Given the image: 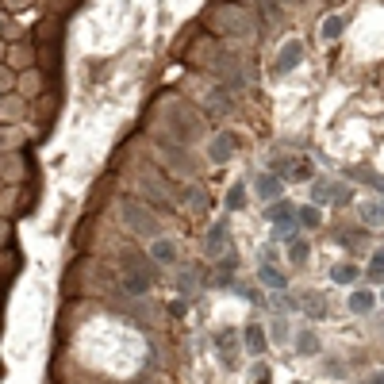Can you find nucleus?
I'll list each match as a JSON object with an SVG mask.
<instances>
[{"label":"nucleus","mask_w":384,"mask_h":384,"mask_svg":"<svg viewBox=\"0 0 384 384\" xmlns=\"http://www.w3.org/2000/svg\"><path fill=\"white\" fill-rule=\"evenodd\" d=\"M211 27L223 31V35H234V39L254 35V20H250V12H242V8H234V4H216L211 8Z\"/></svg>","instance_id":"obj_1"},{"label":"nucleus","mask_w":384,"mask_h":384,"mask_svg":"<svg viewBox=\"0 0 384 384\" xmlns=\"http://www.w3.org/2000/svg\"><path fill=\"white\" fill-rule=\"evenodd\" d=\"M35 54H39L35 43H31V39H20V43H12V46L4 51V65L15 73V77H20L23 69H35V62H39Z\"/></svg>","instance_id":"obj_2"},{"label":"nucleus","mask_w":384,"mask_h":384,"mask_svg":"<svg viewBox=\"0 0 384 384\" xmlns=\"http://www.w3.org/2000/svg\"><path fill=\"white\" fill-rule=\"evenodd\" d=\"M234 154H239V135H234V131H219V135H211V143H208V161L211 166H227Z\"/></svg>","instance_id":"obj_3"},{"label":"nucleus","mask_w":384,"mask_h":384,"mask_svg":"<svg viewBox=\"0 0 384 384\" xmlns=\"http://www.w3.org/2000/svg\"><path fill=\"white\" fill-rule=\"evenodd\" d=\"M227 250H231V227H227V219H216V223L208 227V234H204V254L223 258Z\"/></svg>","instance_id":"obj_4"},{"label":"nucleus","mask_w":384,"mask_h":384,"mask_svg":"<svg viewBox=\"0 0 384 384\" xmlns=\"http://www.w3.org/2000/svg\"><path fill=\"white\" fill-rule=\"evenodd\" d=\"M265 216H269V223L277 227V239H284V234H292V227H296V204L273 200V204L265 208Z\"/></svg>","instance_id":"obj_5"},{"label":"nucleus","mask_w":384,"mask_h":384,"mask_svg":"<svg viewBox=\"0 0 384 384\" xmlns=\"http://www.w3.org/2000/svg\"><path fill=\"white\" fill-rule=\"evenodd\" d=\"M304 62V43H300V39H289V43L281 46V54H277V62H273V77H284V73H292L296 69V65Z\"/></svg>","instance_id":"obj_6"},{"label":"nucleus","mask_w":384,"mask_h":384,"mask_svg":"<svg viewBox=\"0 0 384 384\" xmlns=\"http://www.w3.org/2000/svg\"><path fill=\"white\" fill-rule=\"evenodd\" d=\"M23 116H27V100H23L20 93L0 96V124L15 127V124H23Z\"/></svg>","instance_id":"obj_7"},{"label":"nucleus","mask_w":384,"mask_h":384,"mask_svg":"<svg viewBox=\"0 0 384 384\" xmlns=\"http://www.w3.org/2000/svg\"><path fill=\"white\" fill-rule=\"evenodd\" d=\"M124 219L135 227L138 234H154V239H158V219H154L150 211H143L138 204H127V208H124Z\"/></svg>","instance_id":"obj_8"},{"label":"nucleus","mask_w":384,"mask_h":384,"mask_svg":"<svg viewBox=\"0 0 384 384\" xmlns=\"http://www.w3.org/2000/svg\"><path fill=\"white\" fill-rule=\"evenodd\" d=\"M346 307L354 315H373V307H377V292L373 289H362V284H354L350 289V296H346Z\"/></svg>","instance_id":"obj_9"},{"label":"nucleus","mask_w":384,"mask_h":384,"mask_svg":"<svg viewBox=\"0 0 384 384\" xmlns=\"http://www.w3.org/2000/svg\"><path fill=\"white\" fill-rule=\"evenodd\" d=\"M254 192H258L265 204L284 200V181H281L277 173H258V177H254Z\"/></svg>","instance_id":"obj_10"},{"label":"nucleus","mask_w":384,"mask_h":384,"mask_svg":"<svg viewBox=\"0 0 384 384\" xmlns=\"http://www.w3.org/2000/svg\"><path fill=\"white\" fill-rule=\"evenodd\" d=\"M258 284H261V289H269V292H289V277H284L273 261H261V265H258Z\"/></svg>","instance_id":"obj_11"},{"label":"nucleus","mask_w":384,"mask_h":384,"mask_svg":"<svg viewBox=\"0 0 384 384\" xmlns=\"http://www.w3.org/2000/svg\"><path fill=\"white\" fill-rule=\"evenodd\" d=\"M216 350L223 354V365L227 369H234V357H239V331H231V326H223V331L216 334Z\"/></svg>","instance_id":"obj_12"},{"label":"nucleus","mask_w":384,"mask_h":384,"mask_svg":"<svg viewBox=\"0 0 384 384\" xmlns=\"http://www.w3.org/2000/svg\"><path fill=\"white\" fill-rule=\"evenodd\" d=\"M292 346H296L300 357H319V350H323L319 331H312V326H300V334L292 338Z\"/></svg>","instance_id":"obj_13"},{"label":"nucleus","mask_w":384,"mask_h":384,"mask_svg":"<svg viewBox=\"0 0 384 384\" xmlns=\"http://www.w3.org/2000/svg\"><path fill=\"white\" fill-rule=\"evenodd\" d=\"M242 346H246L254 357H261V354H265V350H269L265 326H261V323H246V326H242Z\"/></svg>","instance_id":"obj_14"},{"label":"nucleus","mask_w":384,"mask_h":384,"mask_svg":"<svg viewBox=\"0 0 384 384\" xmlns=\"http://www.w3.org/2000/svg\"><path fill=\"white\" fill-rule=\"evenodd\" d=\"M300 312H304L307 319H326V315H331V304H326L323 292H304V296H300Z\"/></svg>","instance_id":"obj_15"},{"label":"nucleus","mask_w":384,"mask_h":384,"mask_svg":"<svg viewBox=\"0 0 384 384\" xmlns=\"http://www.w3.org/2000/svg\"><path fill=\"white\" fill-rule=\"evenodd\" d=\"M150 258L158 261V265H177V242L166 239V234L150 239Z\"/></svg>","instance_id":"obj_16"},{"label":"nucleus","mask_w":384,"mask_h":384,"mask_svg":"<svg viewBox=\"0 0 384 384\" xmlns=\"http://www.w3.org/2000/svg\"><path fill=\"white\" fill-rule=\"evenodd\" d=\"M15 93H20L23 100H35V96L43 93V77H39V69H23L20 77H15Z\"/></svg>","instance_id":"obj_17"},{"label":"nucleus","mask_w":384,"mask_h":384,"mask_svg":"<svg viewBox=\"0 0 384 384\" xmlns=\"http://www.w3.org/2000/svg\"><path fill=\"white\" fill-rule=\"evenodd\" d=\"M326 204H331V208H350V204H354V189H350L346 181H331L326 185Z\"/></svg>","instance_id":"obj_18"},{"label":"nucleus","mask_w":384,"mask_h":384,"mask_svg":"<svg viewBox=\"0 0 384 384\" xmlns=\"http://www.w3.org/2000/svg\"><path fill=\"white\" fill-rule=\"evenodd\" d=\"M307 258H312V242H307L300 231H292L289 234V261H292V265H304Z\"/></svg>","instance_id":"obj_19"},{"label":"nucleus","mask_w":384,"mask_h":384,"mask_svg":"<svg viewBox=\"0 0 384 384\" xmlns=\"http://www.w3.org/2000/svg\"><path fill=\"white\" fill-rule=\"evenodd\" d=\"M0 181H8V185L23 181V158L20 154H4V158H0Z\"/></svg>","instance_id":"obj_20"},{"label":"nucleus","mask_w":384,"mask_h":384,"mask_svg":"<svg viewBox=\"0 0 384 384\" xmlns=\"http://www.w3.org/2000/svg\"><path fill=\"white\" fill-rule=\"evenodd\" d=\"M296 227H304V231H319V227H323V211L315 208V204H300V208H296Z\"/></svg>","instance_id":"obj_21"},{"label":"nucleus","mask_w":384,"mask_h":384,"mask_svg":"<svg viewBox=\"0 0 384 384\" xmlns=\"http://www.w3.org/2000/svg\"><path fill=\"white\" fill-rule=\"evenodd\" d=\"M331 281H334V284H346V289H354V284L362 281V269H357L354 261H342V265L331 269Z\"/></svg>","instance_id":"obj_22"},{"label":"nucleus","mask_w":384,"mask_h":384,"mask_svg":"<svg viewBox=\"0 0 384 384\" xmlns=\"http://www.w3.org/2000/svg\"><path fill=\"white\" fill-rule=\"evenodd\" d=\"M265 331H269L265 338L273 342V346H289V342H292V334H289V319H284V315H273Z\"/></svg>","instance_id":"obj_23"},{"label":"nucleus","mask_w":384,"mask_h":384,"mask_svg":"<svg viewBox=\"0 0 384 384\" xmlns=\"http://www.w3.org/2000/svg\"><path fill=\"white\" fill-rule=\"evenodd\" d=\"M362 223L365 227H384V200H362Z\"/></svg>","instance_id":"obj_24"},{"label":"nucleus","mask_w":384,"mask_h":384,"mask_svg":"<svg viewBox=\"0 0 384 384\" xmlns=\"http://www.w3.org/2000/svg\"><path fill=\"white\" fill-rule=\"evenodd\" d=\"M211 284H223V289H231V284H234V254H231V250H227L223 261L216 265V277H211Z\"/></svg>","instance_id":"obj_25"},{"label":"nucleus","mask_w":384,"mask_h":384,"mask_svg":"<svg viewBox=\"0 0 384 384\" xmlns=\"http://www.w3.org/2000/svg\"><path fill=\"white\" fill-rule=\"evenodd\" d=\"M246 185H242V181H234L231 185V189H227V196H223V208L227 211H242V208H246Z\"/></svg>","instance_id":"obj_26"},{"label":"nucleus","mask_w":384,"mask_h":384,"mask_svg":"<svg viewBox=\"0 0 384 384\" xmlns=\"http://www.w3.org/2000/svg\"><path fill=\"white\" fill-rule=\"evenodd\" d=\"M323 39H326V43H334V39H342V31H346V15H338V12H331V15H326V20H323Z\"/></svg>","instance_id":"obj_27"},{"label":"nucleus","mask_w":384,"mask_h":384,"mask_svg":"<svg viewBox=\"0 0 384 384\" xmlns=\"http://www.w3.org/2000/svg\"><path fill=\"white\" fill-rule=\"evenodd\" d=\"M289 177L292 181H315V166H312V158H296L289 166Z\"/></svg>","instance_id":"obj_28"},{"label":"nucleus","mask_w":384,"mask_h":384,"mask_svg":"<svg viewBox=\"0 0 384 384\" xmlns=\"http://www.w3.org/2000/svg\"><path fill=\"white\" fill-rule=\"evenodd\" d=\"M20 39H27V31H23V23H15V20H4V27H0V43H4V46H12V43H20Z\"/></svg>","instance_id":"obj_29"},{"label":"nucleus","mask_w":384,"mask_h":384,"mask_svg":"<svg viewBox=\"0 0 384 384\" xmlns=\"http://www.w3.org/2000/svg\"><path fill=\"white\" fill-rule=\"evenodd\" d=\"M196 284H200V269H196V265H189V269H181V273H177V289H181L185 296H189Z\"/></svg>","instance_id":"obj_30"},{"label":"nucleus","mask_w":384,"mask_h":384,"mask_svg":"<svg viewBox=\"0 0 384 384\" xmlns=\"http://www.w3.org/2000/svg\"><path fill=\"white\" fill-rule=\"evenodd\" d=\"M365 273H369V281H384V246H377L369 254V269Z\"/></svg>","instance_id":"obj_31"},{"label":"nucleus","mask_w":384,"mask_h":384,"mask_svg":"<svg viewBox=\"0 0 384 384\" xmlns=\"http://www.w3.org/2000/svg\"><path fill=\"white\" fill-rule=\"evenodd\" d=\"M342 246H350V250H369V234L357 227V231H346L342 234Z\"/></svg>","instance_id":"obj_32"},{"label":"nucleus","mask_w":384,"mask_h":384,"mask_svg":"<svg viewBox=\"0 0 384 384\" xmlns=\"http://www.w3.org/2000/svg\"><path fill=\"white\" fill-rule=\"evenodd\" d=\"M185 204H189L192 211H204L211 200H208V192H204V189H196V185H192V189H185Z\"/></svg>","instance_id":"obj_33"},{"label":"nucleus","mask_w":384,"mask_h":384,"mask_svg":"<svg viewBox=\"0 0 384 384\" xmlns=\"http://www.w3.org/2000/svg\"><path fill=\"white\" fill-rule=\"evenodd\" d=\"M15 93V73L8 69V65H0V96Z\"/></svg>","instance_id":"obj_34"},{"label":"nucleus","mask_w":384,"mask_h":384,"mask_svg":"<svg viewBox=\"0 0 384 384\" xmlns=\"http://www.w3.org/2000/svg\"><path fill=\"white\" fill-rule=\"evenodd\" d=\"M15 211V189H8V192H0V216H12Z\"/></svg>","instance_id":"obj_35"},{"label":"nucleus","mask_w":384,"mask_h":384,"mask_svg":"<svg viewBox=\"0 0 384 384\" xmlns=\"http://www.w3.org/2000/svg\"><path fill=\"white\" fill-rule=\"evenodd\" d=\"M326 185H331V181H315V185H312V200H315V208H319V204H326Z\"/></svg>","instance_id":"obj_36"},{"label":"nucleus","mask_w":384,"mask_h":384,"mask_svg":"<svg viewBox=\"0 0 384 384\" xmlns=\"http://www.w3.org/2000/svg\"><path fill=\"white\" fill-rule=\"evenodd\" d=\"M323 373H326V377H334V380H342V377H346V369H342L338 362H326V365H323Z\"/></svg>","instance_id":"obj_37"},{"label":"nucleus","mask_w":384,"mask_h":384,"mask_svg":"<svg viewBox=\"0 0 384 384\" xmlns=\"http://www.w3.org/2000/svg\"><path fill=\"white\" fill-rule=\"evenodd\" d=\"M0 4H4V8H12V12H23V8H31L35 0H0Z\"/></svg>","instance_id":"obj_38"},{"label":"nucleus","mask_w":384,"mask_h":384,"mask_svg":"<svg viewBox=\"0 0 384 384\" xmlns=\"http://www.w3.org/2000/svg\"><path fill=\"white\" fill-rule=\"evenodd\" d=\"M4 239H8V223L0 219V246H4Z\"/></svg>","instance_id":"obj_39"},{"label":"nucleus","mask_w":384,"mask_h":384,"mask_svg":"<svg viewBox=\"0 0 384 384\" xmlns=\"http://www.w3.org/2000/svg\"><path fill=\"white\" fill-rule=\"evenodd\" d=\"M369 384H384V369H380V373H373V377H369Z\"/></svg>","instance_id":"obj_40"},{"label":"nucleus","mask_w":384,"mask_h":384,"mask_svg":"<svg viewBox=\"0 0 384 384\" xmlns=\"http://www.w3.org/2000/svg\"><path fill=\"white\" fill-rule=\"evenodd\" d=\"M4 51H8V46H4V43H0V65H4Z\"/></svg>","instance_id":"obj_41"},{"label":"nucleus","mask_w":384,"mask_h":384,"mask_svg":"<svg viewBox=\"0 0 384 384\" xmlns=\"http://www.w3.org/2000/svg\"><path fill=\"white\" fill-rule=\"evenodd\" d=\"M296 384H307V380H296Z\"/></svg>","instance_id":"obj_42"},{"label":"nucleus","mask_w":384,"mask_h":384,"mask_svg":"<svg viewBox=\"0 0 384 384\" xmlns=\"http://www.w3.org/2000/svg\"><path fill=\"white\" fill-rule=\"evenodd\" d=\"M377 300H384V292H380V296H377Z\"/></svg>","instance_id":"obj_43"}]
</instances>
